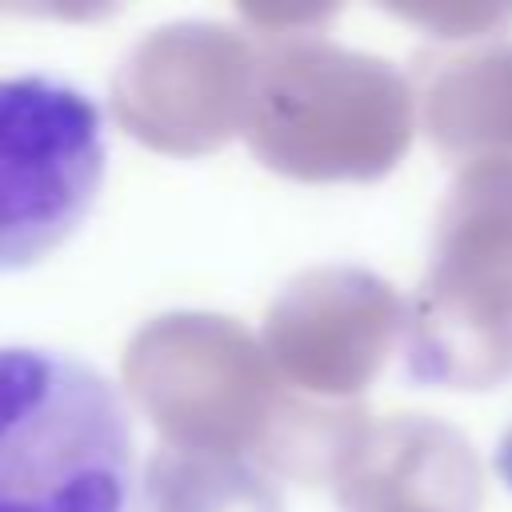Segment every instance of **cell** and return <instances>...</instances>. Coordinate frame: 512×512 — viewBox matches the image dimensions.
Wrapping results in <instances>:
<instances>
[{"mask_svg": "<svg viewBox=\"0 0 512 512\" xmlns=\"http://www.w3.org/2000/svg\"><path fill=\"white\" fill-rule=\"evenodd\" d=\"M124 380L168 444L264 452L268 380L240 324L220 316L152 320L124 356Z\"/></svg>", "mask_w": 512, "mask_h": 512, "instance_id": "3957f363", "label": "cell"}, {"mask_svg": "<svg viewBox=\"0 0 512 512\" xmlns=\"http://www.w3.org/2000/svg\"><path fill=\"white\" fill-rule=\"evenodd\" d=\"M248 52L232 28L176 24L132 48L116 72V116L152 148L204 152L244 120Z\"/></svg>", "mask_w": 512, "mask_h": 512, "instance_id": "277c9868", "label": "cell"}, {"mask_svg": "<svg viewBox=\"0 0 512 512\" xmlns=\"http://www.w3.org/2000/svg\"><path fill=\"white\" fill-rule=\"evenodd\" d=\"M492 468H496L500 480L512 488V424H508V432L500 436V444H496V452H492Z\"/></svg>", "mask_w": 512, "mask_h": 512, "instance_id": "8992f818", "label": "cell"}, {"mask_svg": "<svg viewBox=\"0 0 512 512\" xmlns=\"http://www.w3.org/2000/svg\"><path fill=\"white\" fill-rule=\"evenodd\" d=\"M128 484L116 384L52 348H0V512H124Z\"/></svg>", "mask_w": 512, "mask_h": 512, "instance_id": "6da1fadb", "label": "cell"}, {"mask_svg": "<svg viewBox=\"0 0 512 512\" xmlns=\"http://www.w3.org/2000/svg\"><path fill=\"white\" fill-rule=\"evenodd\" d=\"M104 116L76 84L44 72L0 80V272L60 248L104 184Z\"/></svg>", "mask_w": 512, "mask_h": 512, "instance_id": "7a4b0ae2", "label": "cell"}, {"mask_svg": "<svg viewBox=\"0 0 512 512\" xmlns=\"http://www.w3.org/2000/svg\"><path fill=\"white\" fill-rule=\"evenodd\" d=\"M136 512H280V492L252 456L164 444L144 468Z\"/></svg>", "mask_w": 512, "mask_h": 512, "instance_id": "5b68a950", "label": "cell"}]
</instances>
